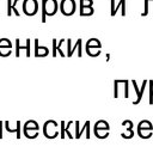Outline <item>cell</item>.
Segmentation results:
<instances>
[{"label": "cell", "instance_id": "cell-18", "mask_svg": "<svg viewBox=\"0 0 153 153\" xmlns=\"http://www.w3.org/2000/svg\"><path fill=\"white\" fill-rule=\"evenodd\" d=\"M93 0H80V6H92Z\"/></svg>", "mask_w": 153, "mask_h": 153}, {"label": "cell", "instance_id": "cell-9", "mask_svg": "<svg viewBox=\"0 0 153 153\" xmlns=\"http://www.w3.org/2000/svg\"><path fill=\"white\" fill-rule=\"evenodd\" d=\"M86 51H87V54H88L90 56L96 57V56L99 55L100 48H99V47H86Z\"/></svg>", "mask_w": 153, "mask_h": 153}, {"label": "cell", "instance_id": "cell-1", "mask_svg": "<svg viewBox=\"0 0 153 153\" xmlns=\"http://www.w3.org/2000/svg\"><path fill=\"white\" fill-rule=\"evenodd\" d=\"M57 11L56 0H42V23H45V16H54Z\"/></svg>", "mask_w": 153, "mask_h": 153}, {"label": "cell", "instance_id": "cell-17", "mask_svg": "<svg viewBox=\"0 0 153 153\" xmlns=\"http://www.w3.org/2000/svg\"><path fill=\"white\" fill-rule=\"evenodd\" d=\"M18 1H19V0H14V1H13V4H11V11H13L16 16H19L18 10L16 8V5H17V2H18Z\"/></svg>", "mask_w": 153, "mask_h": 153}, {"label": "cell", "instance_id": "cell-21", "mask_svg": "<svg viewBox=\"0 0 153 153\" xmlns=\"http://www.w3.org/2000/svg\"><path fill=\"white\" fill-rule=\"evenodd\" d=\"M61 137H65V122L61 121Z\"/></svg>", "mask_w": 153, "mask_h": 153}, {"label": "cell", "instance_id": "cell-8", "mask_svg": "<svg viewBox=\"0 0 153 153\" xmlns=\"http://www.w3.org/2000/svg\"><path fill=\"white\" fill-rule=\"evenodd\" d=\"M78 47H81V38H79V39L76 41V43H75L73 47L71 45V39H68V41H67V50H68L67 56H72L73 53H74V50H75Z\"/></svg>", "mask_w": 153, "mask_h": 153}, {"label": "cell", "instance_id": "cell-15", "mask_svg": "<svg viewBox=\"0 0 153 153\" xmlns=\"http://www.w3.org/2000/svg\"><path fill=\"white\" fill-rule=\"evenodd\" d=\"M0 47H7V48H12V44H11L10 39H7V38H1V39H0Z\"/></svg>", "mask_w": 153, "mask_h": 153}, {"label": "cell", "instance_id": "cell-19", "mask_svg": "<svg viewBox=\"0 0 153 153\" xmlns=\"http://www.w3.org/2000/svg\"><path fill=\"white\" fill-rule=\"evenodd\" d=\"M56 47H57V44H56V39H53V56H56Z\"/></svg>", "mask_w": 153, "mask_h": 153}, {"label": "cell", "instance_id": "cell-14", "mask_svg": "<svg viewBox=\"0 0 153 153\" xmlns=\"http://www.w3.org/2000/svg\"><path fill=\"white\" fill-rule=\"evenodd\" d=\"M84 130H86V137H90L91 133H90V122H88V121H87V122L85 123V126L81 128V131H79V136L81 135V133H82Z\"/></svg>", "mask_w": 153, "mask_h": 153}, {"label": "cell", "instance_id": "cell-7", "mask_svg": "<svg viewBox=\"0 0 153 153\" xmlns=\"http://www.w3.org/2000/svg\"><path fill=\"white\" fill-rule=\"evenodd\" d=\"M133 82V85H134V87H135V91H136V94H137V99L134 102V104L136 105V104H139V102L141 100V98H142V94H143V91H145V87H146V85H147V80H143V82H142V86H141V88L139 90V87H137V85H136V82L135 81H131Z\"/></svg>", "mask_w": 153, "mask_h": 153}, {"label": "cell", "instance_id": "cell-16", "mask_svg": "<svg viewBox=\"0 0 153 153\" xmlns=\"http://www.w3.org/2000/svg\"><path fill=\"white\" fill-rule=\"evenodd\" d=\"M153 103V80H149V104Z\"/></svg>", "mask_w": 153, "mask_h": 153}, {"label": "cell", "instance_id": "cell-3", "mask_svg": "<svg viewBox=\"0 0 153 153\" xmlns=\"http://www.w3.org/2000/svg\"><path fill=\"white\" fill-rule=\"evenodd\" d=\"M60 10L65 16H71L75 12V2L74 0H62L60 2Z\"/></svg>", "mask_w": 153, "mask_h": 153}, {"label": "cell", "instance_id": "cell-5", "mask_svg": "<svg viewBox=\"0 0 153 153\" xmlns=\"http://www.w3.org/2000/svg\"><path fill=\"white\" fill-rule=\"evenodd\" d=\"M35 43V56L36 57H39V56H47L49 50L47 47H38V39H35L33 41Z\"/></svg>", "mask_w": 153, "mask_h": 153}, {"label": "cell", "instance_id": "cell-13", "mask_svg": "<svg viewBox=\"0 0 153 153\" xmlns=\"http://www.w3.org/2000/svg\"><path fill=\"white\" fill-rule=\"evenodd\" d=\"M86 47H99V48H102V44L97 38H91V39L87 41Z\"/></svg>", "mask_w": 153, "mask_h": 153}, {"label": "cell", "instance_id": "cell-10", "mask_svg": "<svg viewBox=\"0 0 153 153\" xmlns=\"http://www.w3.org/2000/svg\"><path fill=\"white\" fill-rule=\"evenodd\" d=\"M94 10L92 8V6H80V14L81 16H91L93 14Z\"/></svg>", "mask_w": 153, "mask_h": 153}, {"label": "cell", "instance_id": "cell-12", "mask_svg": "<svg viewBox=\"0 0 153 153\" xmlns=\"http://www.w3.org/2000/svg\"><path fill=\"white\" fill-rule=\"evenodd\" d=\"M143 129H149V130H152V124H151V122L149 121H141L140 123H139V126H137V130H143Z\"/></svg>", "mask_w": 153, "mask_h": 153}, {"label": "cell", "instance_id": "cell-2", "mask_svg": "<svg viewBox=\"0 0 153 153\" xmlns=\"http://www.w3.org/2000/svg\"><path fill=\"white\" fill-rule=\"evenodd\" d=\"M23 11L27 16H33L38 11V2L37 0H24L23 2Z\"/></svg>", "mask_w": 153, "mask_h": 153}, {"label": "cell", "instance_id": "cell-20", "mask_svg": "<svg viewBox=\"0 0 153 153\" xmlns=\"http://www.w3.org/2000/svg\"><path fill=\"white\" fill-rule=\"evenodd\" d=\"M11 4H12V0H7V16H11V14H12V11H11Z\"/></svg>", "mask_w": 153, "mask_h": 153}, {"label": "cell", "instance_id": "cell-6", "mask_svg": "<svg viewBox=\"0 0 153 153\" xmlns=\"http://www.w3.org/2000/svg\"><path fill=\"white\" fill-rule=\"evenodd\" d=\"M19 42H20V39H16V56H19V50L20 49H25L26 50V56H30L31 55V53H30V39L27 38L26 39V44H25V47H20L19 45Z\"/></svg>", "mask_w": 153, "mask_h": 153}, {"label": "cell", "instance_id": "cell-11", "mask_svg": "<svg viewBox=\"0 0 153 153\" xmlns=\"http://www.w3.org/2000/svg\"><path fill=\"white\" fill-rule=\"evenodd\" d=\"M109 130V124H108V122H105V121H98L97 123H96V126H94V130Z\"/></svg>", "mask_w": 153, "mask_h": 153}, {"label": "cell", "instance_id": "cell-4", "mask_svg": "<svg viewBox=\"0 0 153 153\" xmlns=\"http://www.w3.org/2000/svg\"><path fill=\"white\" fill-rule=\"evenodd\" d=\"M116 0H110V6H111V16H115L116 12L120 10L121 7V12H122V16H126V0H120V2L117 5H115Z\"/></svg>", "mask_w": 153, "mask_h": 153}]
</instances>
